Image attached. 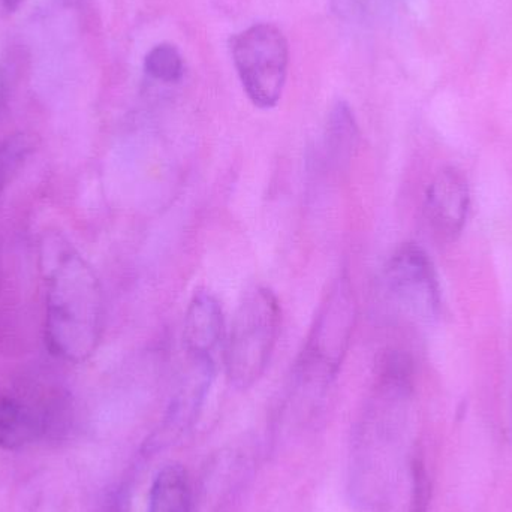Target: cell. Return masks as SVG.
<instances>
[{
    "label": "cell",
    "mask_w": 512,
    "mask_h": 512,
    "mask_svg": "<svg viewBox=\"0 0 512 512\" xmlns=\"http://www.w3.org/2000/svg\"><path fill=\"white\" fill-rule=\"evenodd\" d=\"M50 433L47 402L0 396V448L15 450Z\"/></svg>",
    "instance_id": "cell-10"
},
{
    "label": "cell",
    "mask_w": 512,
    "mask_h": 512,
    "mask_svg": "<svg viewBox=\"0 0 512 512\" xmlns=\"http://www.w3.org/2000/svg\"><path fill=\"white\" fill-rule=\"evenodd\" d=\"M358 303L351 277L346 271L336 277L325 294L294 369L298 400L318 403L336 381L348 355Z\"/></svg>",
    "instance_id": "cell-3"
},
{
    "label": "cell",
    "mask_w": 512,
    "mask_h": 512,
    "mask_svg": "<svg viewBox=\"0 0 512 512\" xmlns=\"http://www.w3.org/2000/svg\"><path fill=\"white\" fill-rule=\"evenodd\" d=\"M45 342L69 363L92 357L104 328V294L95 270L74 249H47Z\"/></svg>",
    "instance_id": "cell-2"
},
{
    "label": "cell",
    "mask_w": 512,
    "mask_h": 512,
    "mask_svg": "<svg viewBox=\"0 0 512 512\" xmlns=\"http://www.w3.org/2000/svg\"><path fill=\"white\" fill-rule=\"evenodd\" d=\"M146 71L155 80L176 83L183 75V60L174 45H156L146 57Z\"/></svg>",
    "instance_id": "cell-14"
},
{
    "label": "cell",
    "mask_w": 512,
    "mask_h": 512,
    "mask_svg": "<svg viewBox=\"0 0 512 512\" xmlns=\"http://www.w3.org/2000/svg\"><path fill=\"white\" fill-rule=\"evenodd\" d=\"M147 512H192V487L182 465L170 463L156 474Z\"/></svg>",
    "instance_id": "cell-12"
},
{
    "label": "cell",
    "mask_w": 512,
    "mask_h": 512,
    "mask_svg": "<svg viewBox=\"0 0 512 512\" xmlns=\"http://www.w3.org/2000/svg\"><path fill=\"white\" fill-rule=\"evenodd\" d=\"M33 150L29 135L15 134L0 144V197L23 168Z\"/></svg>",
    "instance_id": "cell-13"
},
{
    "label": "cell",
    "mask_w": 512,
    "mask_h": 512,
    "mask_svg": "<svg viewBox=\"0 0 512 512\" xmlns=\"http://www.w3.org/2000/svg\"><path fill=\"white\" fill-rule=\"evenodd\" d=\"M469 203L471 194L465 174L454 167L439 171L427 189L424 209L430 230L441 242H454L462 234Z\"/></svg>",
    "instance_id": "cell-8"
},
{
    "label": "cell",
    "mask_w": 512,
    "mask_h": 512,
    "mask_svg": "<svg viewBox=\"0 0 512 512\" xmlns=\"http://www.w3.org/2000/svg\"><path fill=\"white\" fill-rule=\"evenodd\" d=\"M412 396V360L390 352L378 366L372 393L352 433L348 498L357 512H391L396 507L408 460Z\"/></svg>",
    "instance_id": "cell-1"
},
{
    "label": "cell",
    "mask_w": 512,
    "mask_h": 512,
    "mask_svg": "<svg viewBox=\"0 0 512 512\" xmlns=\"http://www.w3.org/2000/svg\"><path fill=\"white\" fill-rule=\"evenodd\" d=\"M231 51L248 98L259 108L276 107L289 62L283 33L271 24H255L234 36Z\"/></svg>",
    "instance_id": "cell-5"
},
{
    "label": "cell",
    "mask_w": 512,
    "mask_h": 512,
    "mask_svg": "<svg viewBox=\"0 0 512 512\" xmlns=\"http://www.w3.org/2000/svg\"><path fill=\"white\" fill-rule=\"evenodd\" d=\"M360 141L357 120L345 102H339L328 114L322 153L328 168L343 170L351 164Z\"/></svg>",
    "instance_id": "cell-11"
},
{
    "label": "cell",
    "mask_w": 512,
    "mask_h": 512,
    "mask_svg": "<svg viewBox=\"0 0 512 512\" xmlns=\"http://www.w3.org/2000/svg\"><path fill=\"white\" fill-rule=\"evenodd\" d=\"M0 2H2V5L5 6L6 9H9V11H14L21 3H24V0H0Z\"/></svg>",
    "instance_id": "cell-16"
},
{
    "label": "cell",
    "mask_w": 512,
    "mask_h": 512,
    "mask_svg": "<svg viewBox=\"0 0 512 512\" xmlns=\"http://www.w3.org/2000/svg\"><path fill=\"white\" fill-rule=\"evenodd\" d=\"M409 472H411V507L409 512H429L430 489L429 474L423 457L414 454L409 460Z\"/></svg>",
    "instance_id": "cell-15"
},
{
    "label": "cell",
    "mask_w": 512,
    "mask_h": 512,
    "mask_svg": "<svg viewBox=\"0 0 512 512\" xmlns=\"http://www.w3.org/2000/svg\"><path fill=\"white\" fill-rule=\"evenodd\" d=\"M3 95V75L2 71H0V99H2Z\"/></svg>",
    "instance_id": "cell-17"
},
{
    "label": "cell",
    "mask_w": 512,
    "mask_h": 512,
    "mask_svg": "<svg viewBox=\"0 0 512 512\" xmlns=\"http://www.w3.org/2000/svg\"><path fill=\"white\" fill-rule=\"evenodd\" d=\"M385 286L402 312L420 321L436 318L441 288L432 259L417 243H403L388 259Z\"/></svg>",
    "instance_id": "cell-6"
},
{
    "label": "cell",
    "mask_w": 512,
    "mask_h": 512,
    "mask_svg": "<svg viewBox=\"0 0 512 512\" xmlns=\"http://www.w3.org/2000/svg\"><path fill=\"white\" fill-rule=\"evenodd\" d=\"M216 375V361L188 357L180 373L159 429L147 442L150 451L161 450L179 441L194 426L209 396Z\"/></svg>",
    "instance_id": "cell-7"
},
{
    "label": "cell",
    "mask_w": 512,
    "mask_h": 512,
    "mask_svg": "<svg viewBox=\"0 0 512 512\" xmlns=\"http://www.w3.org/2000/svg\"><path fill=\"white\" fill-rule=\"evenodd\" d=\"M224 310L209 291L195 292L189 301L183 324V343L188 357L215 360L216 352L225 346ZM216 361V360H215Z\"/></svg>",
    "instance_id": "cell-9"
},
{
    "label": "cell",
    "mask_w": 512,
    "mask_h": 512,
    "mask_svg": "<svg viewBox=\"0 0 512 512\" xmlns=\"http://www.w3.org/2000/svg\"><path fill=\"white\" fill-rule=\"evenodd\" d=\"M282 330V306L267 286L243 294L225 340L224 361L228 382L249 390L262 378Z\"/></svg>",
    "instance_id": "cell-4"
}]
</instances>
